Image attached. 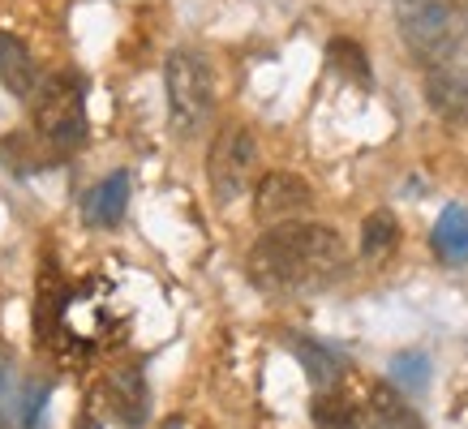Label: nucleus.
<instances>
[{
    "mask_svg": "<svg viewBox=\"0 0 468 429\" xmlns=\"http://www.w3.org/2000/svg\"><path fill=\"white\" fill-rule=\"evenodd\" d=\"M348 249L326 224H280L250 249V284L262 292H314L344 271Z\"/></svg>",
    "mask_w": 468,
    "mask_h": 429,
    "instance_id": "1",
    "label": "nucleus"
},
{
    "mask_svg": "<svg viewBox=\"0 0 468 429\" xmlns=\"http://www.w3.org/2000/svg\"><path fill=\"white\" fill-rule=\"evenodd\" d=\"M396 22L399 39L430 69L447 65L468 39V14L460 0H396Z\"/></svg>",
    "mask_w": 468,
    "mask_h": 429,
    "instance_id": "2",
    "label": "nucleus"
},
{
    "mask_svg": "<svg viewBox=\"0 0 468 429\" xmlns=\"http://www.w3.org/2000/svg\"><path fill=\"white\" fill-rule=\"evenodd\" d=\"M168 86V125L176 138H198L215 112V82L211 65L198 52H172L164 65Z\"/></svg>",
    "mask_w": 468,
    "mask_h": 429,
    "instance_id": "3",
    "label": "nucleus"
},
{
    "mask_svg": "<svg viewBox=\"0 0 468 429\" xmlns=\"http://www.w3.org/2000/svg\"><path fill=\"white\" fill-rule=\"evenodd\" d=\"M35 108V133L48 142L57 155L82 146L86 138V82L78 73H52L43 78L39 95L30 99Z\"/></svg>",
    "mask_w": 468,
    "mask_h": 429,
    "instance_id": "4",
    "label": "nucleus"
},
{
    "mask_svg": "<svg viewBox=\"0 0 468 429\" xmlns=\"http://www.w3.org/2000/svg\"><path fill=\"white\" fill-rule=\"evenodd\" d=\"M258 163V146L254 133L241 125H228L219 138H215L211 155H207V181H211V194L219 202H237L254 176Z\"/></svg>",
    "mask_w": 468,
    "mask_h": 429,
    "instance_id": "5",
    "label": "nucleus"
},
{
    "mask_svg": "<svg viewBox=\"0 0 468 429\" xmlns=\"http://www.w3.org/2000/svg\"><path fill=\"white\" fill-rule=\"evenodd\" d=\"M314 206V189L301 181L297 172H271L258 181V194H254V214L271 228L280 224H292L297 214H305Z\"/></svg>",
    "mask_w": 468,
    "mask_h": 429,
    "instance_id": "6",
    "label": "nucleus"
},
{
    "mask_svg": "<svg viewBox=\"0 0 468 429\" xmlns=\"http://www.w3.org/2000/svg\"><path fill=\"white\" fill-rule=\"evenodd\" d=\"M103 403L108 413L121 421L125 429H138L151 416V391H146V373L138 365H125V370H112L108 382H103Z\"/></svg>",
    "mask_w": 468,
    "mask_h": 429,
    "instance_id": "7",
    "label": "nucleus"
},
{
    "mask_svg": "<svg viewBox=\"0 0 468 429\" xmlns=\"http://www.w3.org/2000/svg\"><path fill=\"white\" fill-rule=\"evenodd\" d=\"M426 99L442 125H468V69L460 65H439L426 73Z\"/></svg>",
    "mask_w": 468,
    "mask_h": 429,
    "instance_id": "8",
    "label": "nucleus"
},
{
    "mask_svg": "<svg viewBox=\"0 0 468 429\" xmlns=\"http://www.w3.org/2000/svg\"><path fill=\"white\" fill-rule=\"evenodd\" d=\"M0 82H5V90L14 99H35L43 86L30 47L22 39H14V35H5V30H0Z\"/></svg>",
    "mask_w": 468,
    "mask_h": 429,
    "instance_id": "9",
    "label": "nucleus"
},
{
    "mask_svg": "<svg viewBox=\"0 0 468 429\" xmlns=\"http://www.w3.org/2000/svg\"><path fill=\"white\" fill-rule=\"evenodd\" d=\"M284 343H288V352L301 361V370L310 373V382L318 386V391H331V386L340 382L344 357L335 348H326L323 340H310V335H288Z\"/></svg>",
    "mask_w": 468,
    "mask_h": 429,
    "instance_id": "10",
    "label": "nucleus"
},
{
    "mask_svg": "<svg viewBox=\"0 0 468 429\" xmlns=\"http://www.w3.org/2000/svg\"><path fill=\"white\" fill-rule=\"evenodd\" d=\"M125 202H129V172H112V176H103L100 185L86 194L82 219L90 228H112L125 214Z\"/></svg>",
    "mask_w": 468,
    "mask_h": 429,
    "instance_id": "11",
    "label": "nucleus"
},
{
    "mask_svg": "<svg viewBox=\"0 0 468 429\" xmlns=\"http://www.w3.org/2000/svg\"><path fill=\"white\" fill-rule=\"evenodd\" d=\"M366 425L369 429H426L421 416L404 403V395H399L396 386H374V391H369Z\"/></svg>",
    "mask_w": 468,
    "mask_h": 429,
    "instance_id": "12",
    "label": "nucleus"
},
{
    "mask_svg": "<svg viewBox=\"0 0 468 429\" xmlns=\"http://www.w3.org/2000/svg\"><path fill=\"white\" fill-rule=\"evenodd\" d=\"M434 254L447 262V267H460L468 262V206H447L434 224Z\"/></svg>",
    "mask_w": 468,
    "mask_h": 429,
    "instance_id": "13",
    "label": "nucleus"
},
{
    "mask_svg": "<svg viewBox=\"0 0 468 429\" xmlns=\"http://www.w3.org/2000/svg\"><path fill=\"white\" fill-rule=\"evenodd\" d=\"M310 416L318 429H366V416L340 391H318L310 403Z\"/></svg>",
    "mask_w": 468,
    "mask_h": 429,
    "instance_id": "14",
    "label": "nucleus"
},
{
    "mask_svg": "<svg viewBox=\"0 0 468 429\" xmlns=\"http://www.w3.org/2000/svg\"><path fill=\"white\" fill-rule=\"evenodd\" d=\"M399 245V224L391 211H374L366 214V224H361V257L366 262H383V257L396 254Z\"/></svg>",
    "mask_w": 468,
    "mask_h": 429,
    "instance_id": "15",
    "label": "nucleus"
},
{
    "mask_svg": "<svg viewBox=\"0 0 468 429\" xmlns=\"http://www.w3.org/2000/svg\"><path fill=\"white\" fill-rule=\"evenodd\" d=\"M326 65L340 73V78L356 82V86H369V82H374L366 47H361V43H353V39H331V43H326Z\"/></svg>",
    "mask_w": 468,
    "mask_h": 429,
    "instance_id": "16",
    "label": "nucleus"
},
{
    "mask_svg": "<svg viewBox=\"0 0 468 429\" xmlns=\"http://www.w3.org/2000/svg\"><path fill=\"white\" fill-rule=\"evenodd\" d=\"M391 386H404V391H426L430 386L426 352H396V357H391Z\"/></svg>",
    "mask_w": 468,
    "mask_h": 429,
    "instance_id": "17",
    "label": "nucleus"
},
{
    "mask_svg": "<svg viewBox=\"0 0 468 429\" xmlns=\"http://www.w3.org/2000/svg\"><path fill=\"white\" fill-rule=\"evenodd\" d=\"M9 408H14V365L0 357V429H9Z\"/></svg>",
    "mask_w": 468,
    "mask_h": 429,
    "instance_id": "18",
    "label": "nucleus"
},
{
    "mask_svg": "<svg viewBox=\"0 0 468 429\" xmlns=\"http://www.w3.org/2000/svg\"><path fill=\"white\" fill-rule=\"evenodd\" d=\"M48 395H52V386H48V382L30 386V400H27V429H43V403H48Z\"/></svg>",
    "mask_w": 468,
    "mask_h": 429,
    "instance_id": "19",
    "label": "nucleus"
},
{
    "mask_svg": "<svg viewBox=\"0 0 468 429\" xmlns=\"http://www.w3.org/2000/svg\"><path fill=\"white\" fill-rule=\"evenodd\" d=\"M164 429H181V421H176V416H172V421H164Z\"/></svg>",
    "mask_w": 468,
    "mask_h": 429,
    "instance_id": "20",
    "label": "nucleus"
}]
</instances>
